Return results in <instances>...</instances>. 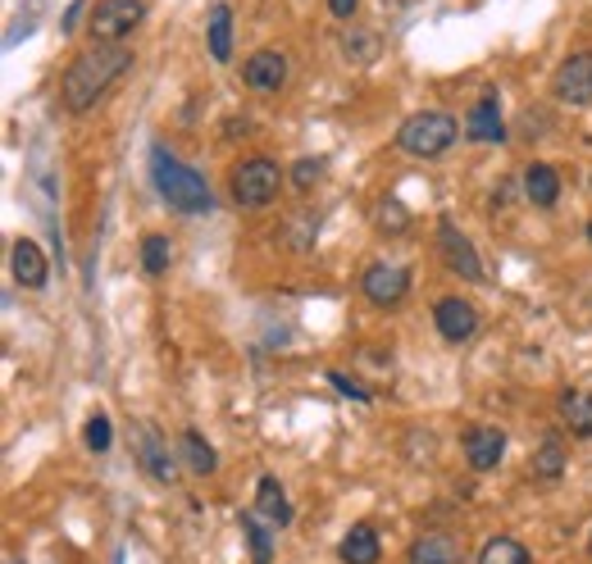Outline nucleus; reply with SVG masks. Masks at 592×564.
Wrapping results in <instances>:
<instances>
[{
    "label": "nucleus",
    "mask_w": 592,
    "mask_h": 564,
    "mask_svg": "<svg viewBox=\"0 0 592 564\" xmlns=\"http://www.w3.org/2000/svg\"><path fill=\"white\" fill-rule=\"evenodd\" d=\"M146 19V0H96L87 32L92 42H124L128 32H137Z\"/></svg>",
    "instance_id": "nucleus-5"
},
{
    "label": "nucleus",
    "mask_w": 592,
    "mask_h": 564,
    "mask_svg": "<svg viewBox=\"0 0 592 564\" xmlns=\"http://www.w3.org/2000/svg\"><path fill=\"white\" fill-rule=\"evenodd\" d=\"M565 465H570V456H565L561 433H547V437L538 441V450H533V478L557 482V478L565 473Z\"/></svg>",
    "instance_id": "nucleus-21"
},
{
    "label": "nucleus",
    "mask_w": 592,
    "mask_h": 564,
    "mask_svg": "<svg viewBox=\"0 0 592 564\" xmlns=\"http://www.w3.org/2000/svg\"><path fill=\"white\" fill-rule=\"evenodd\" d=\"M205 46H210V60L214 64H229L233 60V6H210L205 14Z\"/></svg>",
    "instance_id": "nucleus-14"
},
{
    "label": "nucleus",
    "mask_w": 592,
    "mask_h": 564,
    "mask_svg": "<svg viewBox=\"0 0 592 564\" xmlns=\"http://www.w3.org/2000/svg\"><path fill=\"white\" fill-rule=\"evenodd\" d=\"M328 383L338 387L342 396H351V401H369V392H364V387H356V383L347 379V373H328Z\"/></svg>",
    "instance_id": "nucleus-31"
},
{
    "label": "nucleus",
    "mask_w": 592,
    "mask_h": 564,
    "mask_svg": "<svg viewBox=\"0 0 592 564\" xmlns=\"http://www.w3.org/2000/svg\"><path fill=\"white\" fill-rule=\"evenodd\" d=\"M374 228H379L383 237H401L405 228H411V210H405L397 196H383V201L374 205Z\"/></svg>",
    "instance_id": "nucleus-27"
},
{
    "label": "nucleus",
    "mask_w": 592,
    "mask_h": 564,
    "mask_svg": "<svg viewBox=\"0 0 592 564\" xmlns=\"http://www.w3.org/2000/svg\"><path fill=\"white\" fill-rule=\"evenodd\" d=\"M360 291L369 306H379V310H397L405 291H411V269H401V265H369L360 274Z\"/></svg>",
    "instance_id": "nucleus-7"
},
{
    "label": "nucleus",
    "mask_w": 592,
    "mask_h": 564,
    "mask_svg": "<svg viewBox=\"0 0 592 564\" xmlns=\"http://www.w3.org/2000/svg\"><path fill=\"white\" fill-rule=\"evenodd\" d=\"M474 564H533V555H529L525 542H515V538H488Z\"/></svg>",
    "instance_id": "nucleus-25"
},
{
    "label": "nucleus",
    "mask_w": 592,
    "mask_h": 564,
    "mask_svg": "<svg viewBox=\"0 0 592 564\" xmlns=\"http://www.w3.org/2000/svg\"><path fill=\"white\" fill-rule=\"evenodd\" d=\"M588 242H592V219H588Z\"/></svg>",
    "instance_id": "nucleus-34"
},
{
    "label": "nucleus",
    "mask_w": 592,
    "mask_h": 564,
    "mask_svg": "<svg viewBox=\"0 0 592 564\" xmlns=\"http://www.w3.org/2000/svg\"><path fill=\"white\" fill-rule=\"evenodd\" d=\"M128 68H133V51L124 42H92L83 55H73V64L60 78L64 109L68 115H87V109H96V100L115 87Z\"/></svg>",
    "instance_id": "nucleus-1"
},
{
    "label": "nucleus",
    "mask_w": 592,
    "mask_h": 564,
    "mask_svg": "<svg viewBox=\"0 0 592 564\" xmlns=\"http://www.w3.org/2000/svg\"><path fill=\"white\" fill-rule=\"evenodd\" d=\"M169 265H173L169 237H165V233H146V237H141V269H146V278H165Z\"/></svg>",
    "instance_id": "nucleus-24"
},
{
    "label": "nucleus",
    "mask_w": 592,
    "mask_h": 564,
    "mask_svg": "<svg viewBox=\"0 0 592 564\" xmlns=\"http://www.w3.org/2000/svg\"><path fill=\"white\" fill-rule=\"evenodd\" d=\"M278 187H283V169L269 156H246L242 164H233L229 173V196L242 210H265L278 201Z\"/></svg>",
    "instance_id": "nucleus-4"
},
{
    "label": "nucleus",
    "mask_w": 592,
    "mask_h": 564,
    "mask_svg": "<svg viewBox=\"0 0 592 564\" xmlns=\"http://www.w3.org/2000/svg\"><path fill=\"white\" fill-rule=\"evenodd\" d=\"M437 251H442V265H447L461 283H484L488 278L484 274V259H478V251H474V242L456 228L452 219L437 223Z\"/></svg>",
    "instance_id": "nucleus-6"
},
{
    "label": "nucleus",
    "mask_w": 592,
    "mask_h": 564,
    "mask_svg": "<svg viewBox=\"0 0 592 564\" xmlns=\"http://www.w3.org/2000/svg\"><path fill=\"white\" fill-rule=\"evenodd\" d=\"M315 228H319V223H315L310 214H296V219L287 223V246H292V251H310V246H315Z\"/></svg>",
    "instance_id": "nucleus-30"
},
{
    "label": "nucleus",
    "mask_w": 592,
    "mask_h": 564,
    "mask_svg": "<svg viewBox=\"0 0 592 564\" xmlns=\"http://www.w3.org/2000/svg\"><path fill=\"white\" fill-rule=\"evenodd\" d=\"M506 456V433L501 428H488V424H474L465 428V465L474 473H493Z\"/></svg>",
    "instance_id": "nucleus-11"
},
{
    "label": "nucleus",
    "mask_w": 592,
    "mask_h": 564,
    "mask_svg": "<svg viewBox=\"0 0 592 564\" xmlns=\"http://www.w3.org/2000/svg\"><path fill=\"white\" fill-rule=\"evenodd\" d=\"M383 546H379V533L369 529V523H356V529L338 542V560L342 564H379Z\"/></svg>",
    "instance_id": "nucleus-20"
},
{
    "label": "nucleus",
    "mask_w": 592,
    "mask_h": 564,
    "mask_svg": "<svg viewBox=\"0 0 592 564\" xmlns=\"http://www.w3.org/2000/svg\"><path fill=\"white\" fill-rule=\"evenodd\" d=\"M465 137L478 141V146H488V141H506V124H501V100L497 92H484L474 105H469V115H465Z\"/></svg>",
    "instance_id": "nucleus-13"
},
{
    "label": "nucleus",
    "mask_w": 592,
    "mask_h": 564,
    "mask_svg": "<svg viewBox=\"0 0 592 564\" xmlns=\"http://www.w3.org/2000/svg\"><path fill=\"white\" fill-rule=\"evenodd\" d=\"M411 564H465V551L452 533H424L411 542Z\"/></svg>",
    "instance_id": "nucleus-15"
},
{
    "label": "nucleus",
    "mask_w": 592,
    "mask_h": 564,
    "mask_svg": "<svg viewBox=\"0 0 592 564\" xmlns=\"http://www.w3.org/2000/svg\"><path fill=\"white\" fill-rule=\"evenodd\" d=\"M242 83H246L255 96H278V92L287 87V55L274 51V46L246 55V64H242Z\"/></svg>",
    "instance_id": "nucleus-8"
},
{
    "label": "nucleus",
    "mask_w": 592,
    "mask_h": 564,
    "mask_svg": "<svg viewBox=\"0 0 592 564\" xmlns=\"http://www.w3.org/2000/svg\"><path fill=\"white\" fill-rule=\"evenodd\" d=\"M78 14H83V0H78V6H68V19H64V32H73V28H78Z\"/></svg>",
    "instance_id": "nucleus-33"
},
{
    "label": "nucleus",
    "mask_w": 592,
    "mask_h": 564,
    "mask_svg": "<svg viewBox=\"0 0 592 564\" xmlns=\"http://www.w3.org/2000/svg\"><path fill=\"white\" fill-rule=\"evenodd\" d=\"M551 92H557L561 105H588L592 100V51L570 55L557 68V78H551Z\"/></svg>",
    "instance_id": "nucleus-9"
},
{
    "label": "nucleus",
    "mask_w": 592,
    "mask_h": 564,
    "mask_svg": "<svg viewBox=\"0 0 592 564\" xmlns=\"http://www.w3.org/2000/svg\"><path fill=\"white\" fill-rule=\"evenodd\" d=\"M255 510H261L274 529H287V523H292V501H287L283 482L274 473H265L261 482H255Z\"/></svg>",
    "instance_id": "nucleus-19"
},
{
    "label": "nucleus",
    "mask_w": 592,
    "mask_h": 564,
    "mask_svg": "<svg viewBox=\"0 0 592 564\" xmlns=\"http://www.w3.org/2000/svg\"><path fill=\"white\" fill-rule=\"evenodd\" d=\"M178 465H182V456H173V450H169L156 433L141 437V469L151 473L160 487H173V482H178Z\"/></svg>",
    "instance_id": "nucleus-16"
},
{
    "label": "nucleus",
    "mask_w": 592,
    "mask_h": 564,
    "mask_svg": "<svg viewBox=\"0 0 592 564\" xmlns=\"http://www.w3.org/2000/svg\"><path fill=\"white\" fill-rule=\"evenodd\" d=\"M356 6H360V0H328L332 19H342V23H351V19H356Z\"/></svg>",
    "instance_id": "nucleus-32"
},
{
    "label": "nucleus",
    "mask_w": 592,
    "mask_h": 564,
    "mask_svg": "<svg viewBox=\"0 0 592 564\" xmlns=\"http://www.w3.org/2000/svg\"><path fill=\"white\" fill-rule=\"evenodd\" d=\"M83 441H87V450H96V456L115 446V428H109V415H101V409H96V415L87 419V428H83Z\"/></svg>",
    "instance_id": "nucleus-29"
},
{
    "label": "nucleus",
    "mask_w": 592,
    "mask_h": 564,
    "mask_svg": "<svg viewBox=\"0 0 592 564\" xmlns=\"http://www.w3.org/2000/svg\"><path fill=\"white\" fill-rule=\"evenodd\" d=\"M456 137H461V124L447 109H420V115H411L397 128V146L415 160H433L442 150H452Z\"/></svg>",
    "instance_id": "nucleus-3"
},
{
    "label": "nucleus",
    "mask_w": 592,
    "mask_h": 564,
    "mask_svg": "<svg viewBox=\"0 0 592 564\" xmlns=\"http://www.w3.org/2000/svg\"><path fill=\"white\" fill-rule=\"evenodd\" d=\"M178 456H182V469L197 473V478H210L219 469V456H214V446L197 433V428H182L178 437Z\"/></svg>",
    "instance_id": "nucleus-18"
},
{
    "label": "nucleus",
    "mask_w": 592,
    "mask_h": 564,
    "mask_svg": "<svg viewBox=\"0 0 592 564\" xmlns=\"http://www.w3.org/2000/svg\"><path fill=\"white\" fill-rule=\"evenodd\" d=\"M561 424L570 437H592V392H561Z\"/></svg>",
    "instance_id": "nucleus-22"
},
{
    "label": "nucleus",
    "mask_w": 592,
    "mask_h": 564,
    "mask_svg": "<svg viewBox=\"0 0 592 564\" xmlns=\"http://www.w3.org/2000/svg\"><path fill=\"white\" fill-rule=\"evenodd\" d=\"M433 323H437V332L447 337V342H469V337L478 332V310L469 306V300H461V296H442L437 306H433Z\"/></svg>",
    "instance_id": "nucleus-12"
},
{
    "label": "nucleus",
    "mask_w": 592,
    "mask_h": 564,
    "mask_svg": "<svg viewBox=\"0 0 592 564\" xmlns=\"http://www.w3.org/2000/svg\"><path fill=\"white\" fill-rule=\"evenodd\" d=\"M237 529L251 546V564H274V529H265L255 514H237Z\"/></svg>",
    "instance_id": "nucleus-23"
},
{
    "label": "nucleus",
    "mask_w": 592,
    "mask_h": 564,
    "mask_svg": "<svg viewBox=\"0 0 592 564\" xmlns=\"http://www.w3.org/2000/svg\"><path fill=\"white\" fill-rule=\"evenodd\" d=\"M379 51H383V42H379L374 32H364V28L342 32V55H347V64H374Z\"/></svg>",
    "instance_id": "nucleus-26"
},
{
    "label": "nucleus",
    "mask_w": 592,
    "mask_h": 564,
    "mask_svg": "<svg viewBox=\"0 0 592 564\" xmlns=\"http://www.w3.org/2000/svg\"><path fill=\"white\" fill-rule=\"evenodd\" d=\"M525 201H533L538 210H557L561 201V173L551 164H529L525 169Z\"/></svg>",
    "instance_id": "nucleus-17"
},
{
    "label": "nucleus",
    "mask_w": 592,
    "mask_h": 564,
    "mask_svg": "<svg viewBox=\"0 0 592 564\" xmlns=\"http://www.w3.org/2000/svg\"><path fill=\"white\" fill-rule=\"evenodd\" d=\"M588 551H592V533H588Z\"/></svg>",
    "instance_id": "nucleus-35"
},
{
    "label": "nucleus",
    "mask_w": 592,
    "mask_h": 564,
    "mask_svg": "<svg viewBox=\"0 0 592 564\" xmlns=\"http://www.w3.org/2000/svg\"><path fill=\"white\" fill-rule=\"evenodd\" d=\"M151 182H156L160 201H165L169 210H178V214H210V210H214L210 182H205L192 164H182L178 156H169L160 141L151 146Z\"/></svg>",
    "instance_id": "nucleus-2"
},
{
    "label": "nucleus",
    "mask_w": 592,
    "mask_h": 564,
    "mask_svg": "<svg viewBox=\"0 0 592 564\" xmlns=\"http://www.w3.org/2000/svg\"><path fill=\"white\" fill-rule=\"evenodd\" d=\"M324 173H328V160L324 156H306V160L292 164V187H296V192H315V187L324 182Z\"/></svg>",
    "instance_id": "nucleus-28"
},
{
    "label": "nucleus",
    "mask_w": 592,
    "mask_h": 564,
    "mask_svg": "<svg viewBox=\"0 0 592 564\" xmlns=\"http://www.w3.org/2000/svg\"><path fill=\"white\" fill-rule=\"evenodd\" d=\"M10 278H14L23 291H42V287H46L51 265H46L42 246H36L32 237H14V246H10Z\"/></svg>",
    "instance_id": "nucleus-10"
}]
</instances>
